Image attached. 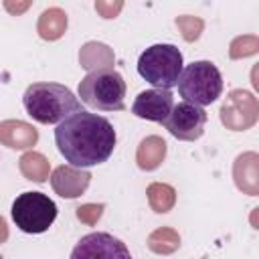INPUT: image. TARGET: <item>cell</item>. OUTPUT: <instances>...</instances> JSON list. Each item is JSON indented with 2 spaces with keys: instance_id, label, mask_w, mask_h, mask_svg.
Segmentation results:
<instances>
[{
  "instance_id": "1",
  "label": "cell",
  "mask_w": 259,
  "mask_h": 259,
  "mask_svg": "<svg viewBox=\"0 0 259 259\" xmlns=\"http://www.w3.org/2000/svg\"><path fill=\"white\" fill-rule=\"evenodd\" d=\"M55 144L71 166L91 168L113 154L115 130L109 119L81 109L57 125Z\"/></svg>"
},
{
  "instance_id": "2",
  "label": "cell",
  "mask_w": 259,
  "mask_h": 259,
  "mask_svg": "<svg viewBox=\"0 0 259 259\" xmlns=\"http://www.w3.org/2000/svg\"><path fill=\"white\" fill-rule=\"evenodd\" d=\"M26 113L38 123H61L81 111V101L61 83H32L22 95Z\"/></svg>"
},
{
  "instance_id": "3",
  "label": "cell",
  "mask_w": 259,
  "mask_h": 259,
  "mask_svg": "<svg viewBox=\"0 0 259 259\" xmlns=\"http://www.w3.org/2000/svg\"><path fill=\"white\" fill-rule=\"evenodd\" d=\"M180 97L186 103L196 107L210 105L223 93V77L214 63L210 61H192L186 65L176 81Z\"/></svg>"
},
{
  "instance_id": "4",
  "label": "cell",
  "mask_w": 259,
  "mask_h": 259,
  "mask_svg": "<svg viewBox=\"0 0 259 259\" xmlns=\"http://www.w3.org/2000/svg\"><path fill=\"white\" fill-rule=\"evenodd\" d=\"M79 97L99 111H121L125 107V81L113 69L87 73L79 83Z\"/></svg>"
},
{
  "instance_id": "5",
  "label": "cell",
  "mask_w": 259,
  "mask_h": 259,
  "mask_svg": "<svg viewBox=\"0 0 259 259\" xmlns=\"http://www.w3.org/2000/svg\"><path fill=\"white\" fill-rule=\"evenodd\" d=\"M138 73L156 89L170 91L182 73V53L174 45H152L140 55Z\"/></svg>"
},
{
  "instance_id": "6",
  "label": "cell",
  "mask_w": 259,
  "mask_h": 259,
  "mask_svg": "<svg viewBox=\"0 0 259 259\" xmlns=\"http://www.w3.org/2000/svg\"><path fill=\"white\" fill-rule=\"evenodd\" d=\"M57 219V204L42 192H22L12 202V221L22 233H45Z\"/></svg>"
},
{
  "instance_id": "7",
  "label": "cell",
  "mask_w": 259,
  "mask_h": 259,
  "mask_svg": "<svg viewBox=\"0 0 259 259\" xmlns=\"http://www.w3.org/2000/svg\"><path fill=\"white\" fill-rule=\"evenodd\" d=\"M259 117V103L251 91L233 89L221 105V121L227 130L245 132L255 125Z\"/></svg>"
},
{
  "instance_id": "8",
  "label": "cell",
  "mask_w": 259,
  "mask_h": 259,
  "mask_svg": "<svg viewBox=\"0 0 259 259\" xmlns=\"http://www.w3.org/2000/svg\"><path fill=\"white\" fill-rule=\"evenodd\" d=\"M71 259H132L125 243L111 233H89L73 247Z\"/></svg>"
},
{
  "instance_id": "9",
  "label": "cell",
  "mask_w": 259,
  "mask_h": 259,
  "mask_svg": "<svg viewBox=\"0 0 259 259\" xmlns=\"http://www.w3.org/2000/svg\"><path fill=\"white\" fill-rule=\"evenodd\" d=\"M206 111L202 107H196L192 103H178L172 107L170 115L166 117L164 125L166 130L182 142H194L204 134V125H206Z\"/></svg>"
},
{
  "instance_id": "10",
  "label": "cell",
  "mask_w": 259,
  "mask_h": 259,
  "mask_svg": "<svg viewBox=\"0 0 259 259\" xmlns=\"http://www.w3.org/2000/svg\"><path fill=\"white\" fill-rule=\"evenodd\" d=\"M174 107V97L166 89H148L138 93L132 105V113L140 119L164 123Z\"/></svg>"
},
{
  "instance_id": "11",
  "label": "cell",
  "mask_w": 259,
  "mask_h": 259,
  "mask_svg": "<svg viewBox=\"0 0 259 259\" xmlns=\"http://www.w3.org/2000/svg\"><path fill=\"white\" fill-rule=\"evenodd\" d=\"M89 182H91V172H87L85 168L59 166L51 174V186L63 198L81 196L89 188Z\"/></svg>"
},
{
  "instance_id": "12",
  "label": "cell",
  "mask_w": 259,
  "mask_h": 259,
  "mask_svg": "<svg viewBox=\"0 0 259 259\" xmlns=\"http://www.w3.org/2000/svg\"><path fill=\"white\" fill-rule=\"evenodd\" d=\"M233 178L241 192L249 196L259 194V156L255 152H245L237 156L233 164Z\"/></svg>"
},
{
  "instance_id": "13",
  "label": "cell",
  "mask_w": 259,
  "mask_h": 259,
  "mask_svg": "<svg viewBox=\"0 0 259 259\" xmlns=\"http://www.w3.org/2000/svg\"><path fill=\"white\" fill-rule=\"evenodd\" d=\"M38 142V132L22 119L0 121V144L12 150H30Z\"/></svg>"
},
{
  "instance_id": "14",
  "label": "cell",
  "mask_w": 259,
  "mask_h": 259,
  "mask_svg": "<svg viewBox=\"0 0 259 259\" xmlns=\"http://www.w3.org/2000/svg\"><path fill=\"white\" fill-rule=\"evenodd\" d=\"M79 63L89 73H93V71H105V69H113L115 55H113V51L105 42L89 40L79 51Z\"/></svg>"
},
{
  "instance_id": "15",
  "label": "cell",
  "mask_w": 259,
  "mask_h": 259,
  "mask_svg": "<svg viewBox=\"0 0 259 259\" xmlns=\"http://www.w3.org/2000/svg\"><path fill=\"white\" fill-rule=\"evenodd\" d=\"M166 158V142L160 136H148L140 142L136 150V162L142 170H156Z\"/></svg>"
},
{
  "instance_id": "16",
  "label": "cell",
  "mask_w": 259,
  "mask_h": 259,
  "mask_svg": "<svg viewBox=\"0 0 259 259\" xmlns=\"http://www.w3.org/2000/svg\"><path fill=\"white\" fill-rule=\"evenodd\" d=\"M67 30V12L59 6L42 10L36 22V32L42 40H59Z\"/></svg>"
},
{
  "instance_id": "17",
  "label": "cell",
  "mask_w": 259,
  "mask_h": 259,
  "mask_svg": "<svg viewBox=\"0 0 259 259\" xmlns=\"http://www.w3.org/2000/svg\"><path fill=\"white\" fill-rule=\"evenodd\" d=\"M18 168L26 180H32L38 184L45 182L49 178V172H51V164H49L47 156H42L40 152H34V150H28L20 156Z\"/></svg>"
},
{
  "instance_id": "18",
  "label": "cell",
  "mask_w": 259,
  "mask_h": 259,
  "mask_svg": "<svg viewBox=\"0 0 259 259\" xmlns=\"http://www.w3.org/2000/svg\"><path fill=\"white\" fill-rule=\"evenodd\" d=\"M180 247V235L172 227H160L148 235V249L158 255H170L178 251Z\"/></svg>"
},
{
  "instance_id": "19",
  "label": "cell",
  "mask_w": 259,
  "mask_h": 259,
  "mask_svg": "<svg viewBox=\"0 0 259 259\" xmlns=\"http://www.w3.org/2000/svg\"><path fill=\"white\" fill-rule=\"evenodd\" d=\"M148 194V202L152 206L154 212H168L174 208L176 204V190L170 186V184H164V182H152L146 190Z\"/></svg>"
},
{
  "instance_id": "20",
  "label": "cell",
  "mask_w": 259,
  "mask_h": 259,
  "mask_svg": "<svg viewBox=\"0 0 259 259\" xmlns=\"http://www.w3.org/2000/svg\"><path fill=\"white\" fill-rule=\"evenodd\" d=\"M176 26L178 30L182 32V38L186 42H194L200 38L202 30H204V20L200 16H190V14H182V16H176Z\"/></svg>"
},
{
  "instance_id": "21",
  "label": "cell",
  "mask_w": 259,
  "mask_h": 259,
  "mask_svg": "<svg viewBox=\"0 0 259 259\" xmlns=\"http://www.w3.org/2000/svg\"><path fill=\"white\" fill-rule=\"evenodd\" d=\"M259 51V36L257 34H243L231 40L229 57L231 59H245Z\"/></svg>"
},
{
  "instance_id": "22",
  "label": "cell",
  "mask_w": 259,
  "mask_h": 259,
  "mask_svg": "<svg viewBox=\"0 0 259 259\" xmlns=\"http://www.w3.org/2000/svg\"><path fill=\"white\" fill-rule=\"evenodd\" d=\"M103 208H105L103 204L87 202V204H81V206H77L75 214H77V219H79L81 223H85V225L93 227V225H97V221L101 219V214H103Z\"/></svg>"
},
{
  "instance_id": "23",
  "label": "cell",
  "mask_w": 259,
  "mask_h": 259,
  "mask_svg": "<svg viewBox=\"0 0 259 259\" xmlns=\"http://www.w3.org/2000/svg\"><path fill=\"white\" fill-rule=\"evenodd\" d=\"M121 8H123L121 0H115V2H111V0H97L95 2V10L103 18H115L121 12Z\"/></svg>"
},
{
  "instance_id": "24",
  "label": "cell",
  "mask_w": 259,
  "mask_h": 259,
  "mask_svg": "<svg viewBox=\"0 0 259 259\" xmlns=\"http://www.w3.org/2000/svg\"><path fill=\"white\" fill-rule=\"evenodd\" d=\"M4 8L10 12V14H20V12H24L26 8H30V2H10V0H6L4 2Z\"/></svg>"
},
{
  "instance_id": "25",
  "label": "cell",
  "mask_w": 259,
  "mask_h": 259,
  "mask_svg": "<svg viewBox=\"0 0 259 259\" xmlns=\"http://www.w3.org/2000/svg\"><path fill=\"white\" fill-rule=\"evenodd\" d=\"M8 239V225L4 221V217H0V243H4Z\"/></svg>"
},
{
  "instance_id": "26",
  "label": "cell",
  "mask_w": 259,
  "mask_h": 259,
  "mask_svg": "<svg viewBox=\"0 0 259 259\" xmlns=\"http://www.w3.org/2000/svg\"><path fill=\"white\" fill-rule=\"evenodd\" d=\"M0 259H2V255H0Z\"/></svg>"
}]
</instances>
